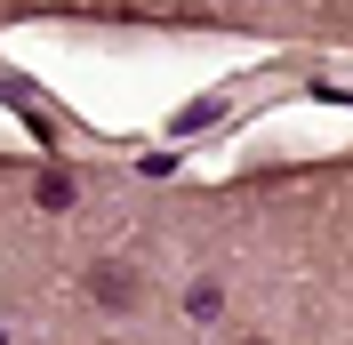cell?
I'll return each mask as SVG.
<instances>
[{
    "label": "cell",
    "mask_w": 353,
    "mask_h": 345,
    "mask_svg": "<svg viewBox=\"0 0 353 345\" xmlns=\"http://www.w3.org/2000/svg\"><path fill=\"white\" fill-rule=\"evenodd\" d=\"M81 289L105 305V313H129V305H137V273H129V265H88Z\"/></svg>",
    "instance_id": "6da1fadb"
},
{
    "label": "cell",
    "mask_w": 353,
    "mask_h": 345,
    "mask_svg": "<svg viewBox=\"0 0 353 345\" xmlns=\"http://www.w3.org/2000/svg\"><path fill=\"white\" fill-rule=\"evenodd\" d=\"M41 201H48V209H65V201H72V177L48 169V177H41Z\"/></svg>",
    "instance_id": "7a4b0ae2"
},
{
    "label": "cell",
    "mask_w": 353,
    "mask_h": 345,
    "mask_svg": "<svg viewBox=\"0 0 353 345\" xmlns=\"http://www.w3.org/2000/svg\"><path fill=\"white\" fill-rule=\"evenodd\" d=\"M249 345H265V337H249Z\"/></svg>",
    "instance_id": "3957f363"
}]
</instances>
